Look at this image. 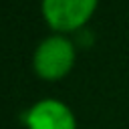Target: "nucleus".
I'll list each match as a JSON object with an SVG mask.
<instances>
[{
  "label": "nucleus",
  "instance_id": "f257e3e1",
  "mask_svg": "<svg viewBox=\"0 0 129 129\" xmlns=\"http://www.w3.org/2000/svg\"><path fill=\"white\" fill-rule=\"evenodd\" d=\"M77 48L64 34H48L32 52V69L44 81H58L73 69Z\"/></svg>",
  "mask_w": 129,
  "mask_h": 129
},
{
  "label": "nucleus",
  "instance_id": "f03ea898",
  "mask_svg": "<svg viewBox=\"0 0 129 129\" xmlns=\"http://www.w3.org/2000/svg\"><path fill=\"white\" fill-rule=\"evenodd\" d=\"M97 4L99 0H40V14L56 34H64L83 28Z\"/></svg>",
  "mask_w": 129,
  "mask_h": 129
},
{
  "label": "nucleus",
  "instance_id": "7ed1b4c3",
  "mask_svg": "<svg viewBox=\"0 0 129 129\" xmlns=\"http://www.w3.org/2000/svg\"><path fill=\"white\" fill-rule=\"evenodd\" d=\"M26 129H77L73 109L52 97L32 103L24 111Z\"/></svg>",
  "mask_w": 129,
  "mask_h": 129
}]
</instances>
